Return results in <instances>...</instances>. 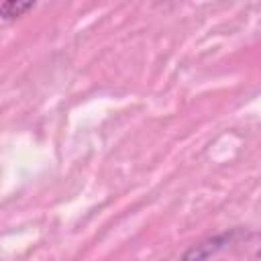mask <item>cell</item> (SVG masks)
I'll use <instances>...</instances> for the list:
<instances>
[{
	"label": "cell",
	"instance_id": "cell-1",
	"mask_svg": "<svg viewBox=\"0 0 261 261\" xmlns=\"http://www.w3.org/2000/svg\"><path fill=\"white\" fill-rule=\"evenodd\" d=\"M245 234H247V230H243V228H230V230L218 232V234L208 237L206 241L194 245L192 249H188V251L181 255V259L194 261V259H210V257H216V255H220L224 249H228L230 245H237Z\"/></svg>",
	"mask_w": 261,
	"mask_h": 261
},
{
	"label": "cell",
	"instance_id": "cell-2",
	"mask_svg": "<svg viewBox=\"0 0 261 261\" xmlns=\"http://www.w3.org/2000/svg\"><path fill=\"white\" fill-rule=\"evenodd\" d=\"M35 4H37V0H2L0 18H2L4 22L18 20V18L24 16Z\"/></svg>",
	"mask_w": 261,
	"mask_h": 261
}]
</instances>
